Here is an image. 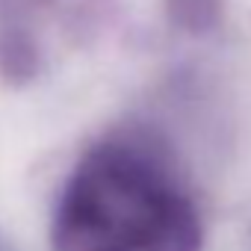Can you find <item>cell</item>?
<instances>
[{"label":"cell","instance_id":"1","mask_svg":"<svg viewBox=\"0 0 251 251\" xmlns=\"http://www.w3.org/2000/svg\"><path fill=\"white\" fill-rule=\"evenodd\" d=\"M56 251H198L201 227L183 189L130 148L95 151L68 180Z\"/></svg>","mask_w":251,"mask_h":251}]
</instances>
